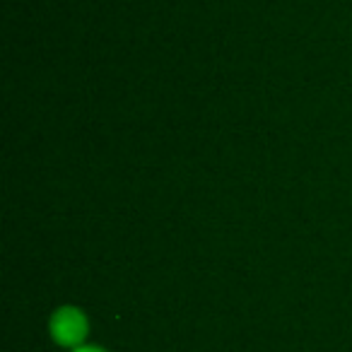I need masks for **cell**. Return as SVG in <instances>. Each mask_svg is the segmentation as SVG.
I'll return each instance as SVG.
<instances>
[{
    "label": "cell",
    "instance_id": "6da1fadb",
    "mask_svg": "<svg viewBox=\"0 0 352 352\" xmlns=\"http://www.w3.org/2000/svg\"><path fill=\"white\" fill-rule=\"evenodd\" d=\"M54 338L63 345H78L87 333V321L78 309H60L51 321Z\"/></svg>",
    "mask_w": 352,
    "mask_h": 352
},
{
    "label": "cell",
    "instance_id": "7a4b0ae2",
    "mask_svg": "<svg viewBox=\"0 0 352 352\" xmlns=\"http://www.w3.org/2000/svg\"><path fill=\"white\" fill-rule=\"evenodd\" d=\"M75 352H102V350H97V347H82V350H75Z\"/></svg>",
    "mask_w": 352,
    "mask_h": 352
}]
</instances>
